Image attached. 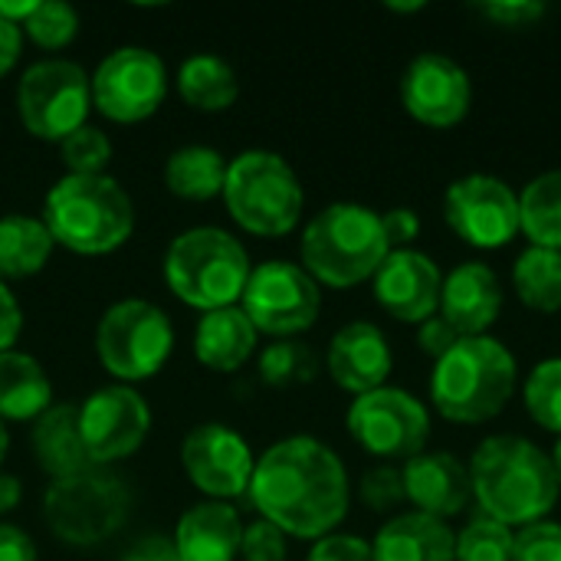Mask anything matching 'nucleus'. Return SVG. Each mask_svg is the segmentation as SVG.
Wrapping results in <instances>:
<instances>
[{
  "label": "nucleus",
  "mask_w": 561,
  "mask_h": 561,
  "mask_svg": "<svg viewBox=\"0 0 561 561\" xmlns=\"http://www.w3.org/2000/svg\"><path fill=\"white\" fill-rule=\"evenodd\" d=\"M247 496L260 519L293 539L316 542L335 533L348 516L352 486L342 457L329 444L296 434L276 440L256 460Z\"/></svg>",
  "instance_id": "obj_1"
},
{
  "label": "nucleus",
  "mask_w": 561,
  "mask_h": 561,
  "mask_svg": "<svg viewBox=\"0 0 561 561\" xmlns=\"http://www.w3.org/2000/svg\"><path fill=\"white\" fill-rule=\"evenodd\" d=\"M473 500L483 516L503 526H533L549 519L561 490L552 457L519 434H493L470 457Z\"/></svg>",
  "instance_id": "obj_2"
},
{
  "label": "nucleus",
  "mask_w": 561,
  "mask_h": 561,
  "mask_svg": "<svg viewBox=\"0 0 561 561\" xmlns=\"http://www.w3.org/2000/svg\"><path fill=\"white\" fill-rule=\"evenodd\" d=\"M519 381L516 355L493 335L460 339L431 371L434 411L450 424H486L506 411Z\"/></svg>",
  "instance_id": "obj_3"
},
{
  "label": "nucleus",
  "mask_w": 561,
  "mask_h": 561,
  "mask_svg": "<svg viewBox=\"0 0 561 561\" xmlns=\"http://www.w3.org/2000/svg\"><path fill=\"white\" fill-rule=\"evenodd\" d=\"M299 253L302 270L319 286L352 289L378 273L391 243L378 210L355 201H335L306 224Z\"/></svg>",
  "instance_id": "obj_4"
},
{
  "label": "nucleus",
  "mask_w": 561,
  "mask_h": 561,
  "mask_svg": "<svg viewBox=\"0 0 561 561\" xmlns=\"http://www.w3.org/2000/svg\"><path fill=\"white\" fill-rule=\"evenodd\" d=\"M43 224L53 243L72 253L99 256L118 250L135 230V204L108 174H66L43 204Z\"/></svg>",
  "instance_id": "obj_5"
},
{
  "label": "nucleus",
  "mask_w": 561,
  "mask_h": 561,
  "mask_svg": "<svg viewBox=\"0 0 561 561\" xmlns=\"http://www.w3.org/2000/svg\"><path fill=\"white\" fill-rule=\"evenodd\" d=\"M250 273L247 247L220 227H191L178 233L164 253L171 293L201 312L240 306Z\"/></svg>",
  "instance_id": "obj_6"
},
{
  "label": "nucleus",
  "mask_w": 561,
  "mask_h": 561,
  "mask_svg": "<svg viewBox=\"0 0 561 561\" xmlns=\"http://www.w3.org/2000/svg\"><path fill=\"white\" fill-rule=\"evenodd\" d=\"M224 204L247 233L283 237L299 224L306 191L283 154L266 148H247L227 164Z\"/></svg>",
  "instance_id": "obj_7"
},
{
  "label": "nucleus",
  "mask_w": 561,
  "mask_h": 561,
  "mask_svg": "<svg viewBox=\"0 0 561 561\" xmlns=\"http://www.w3.org/2000/svg\"><path fill=\"white\" fill-rule=\"evenodd\" d=\"M131 513L128 486L105 467H89L76 477L53 480L43 496V516L66 546H99L112 539Z\"/></svg>",
  "instance_id": "obj_8"
},
{
  "label": "nucleus",
  "mask_w": 561,
  "mask_h": 561,
  "mask_svg": "<svg viewBox=\"0 0 561 561\" xmlns=\"http://www.w3.org/2000/svg\"><path fill=\"white\" fill-rule=\"evenodd\" d=\"M174 348L168 312L148 299H122L108 306L95 325V355L118 381H145L164 368Z\"/></svg>",
  "instance_id": "obj_9"
},
{
  "label": "nucleus",
  "mask_w": 561,
  "mask_h": 561,
  "mask_svg": "<svg viewBox=\"0 0 561 561\" xmlns=\"http://www.w3.org/2000/svg\"><path fill=\"white\" fill-rule=\"evenodd\" d=\"M92 82L72 59H39L16 82V112L26 131L46 141H62L85 125Z\"/></svg>",
  "instance_id": "obj_10"
},
{
  "label": "nucleus",
  "mask_w": 561,
  "mask_h": 561,
  "mask_svg": "<svg viewBox=\"0 0 561 561\" xmlns=\"http://www.w3.org/2000/svg\"><path fill=\"white\" fill-rule=\"evenodd\" d=\"M348 434L378 460H411L427 450L431 411L404 388H378L358 394L348 408Z\"/></svg>",
  "instance_id": "obj_11"
},
{
  "label": "nucleus",
  "mask_w": 561,
  "mask_h": 561,
  "mask_svg": "<svg viewBox=\"0 0 561 561\" xmlns=\"http://www.w3.org/2000/svg\"><path fill=\"white\" fill-rule=\"evenodd\" d=\"M240 309L247 312L256 332L289 339L316 325L322 309V289L299 263L270 260L253 266L240 296Z\"/></svg>",
  "instance_id": "obj_12"
},
{
  "label": "nucleus",
  "mask_w": 561,
  "mask_h": 561,
  "mask_svg": "<svg viewBox=\"0 0 561 561\" xmlns=\"http://www.w3.org/2000/svg\"><path fill=\"white\" fill-rule=\"evenodd\" d=\"M444 220L467 247L503 250L519 233V194L496 174H463L444 194Z\"/></svg>",
  "instance_id": "obj_13"
},
{
  "label": "nucleus",
  "mask_w": 561,
  "mask_h": 561,
  "mask_svg": "<svg viewBox=\"0 0 561 561\" xmlns=\"http://www.w3.org/2000/svg\"><path fill=\"white\" fill-rule=\"evenodd\" d=\"M92 82V105L112 122H141L158 112L168 92V69L158 53L145 46H118L108 53Z\"/></svg>",
  "instance_id": "obj_14"
},
{
  "label": "nucleus",
  "mask_w": 561,
  "mask_h": 561,
  "mask_svg": "<svg viewBox=\"0 0 561 561\" xmlns=\"http://www.w3.org/2000/svg\"><path fill=\"white\" fill-rule=\"evenodd\" d=\"M151 431L148 401L131 385L92 391L79 408V434L95 467L131 457Z\"/></svg>",
  "instance_id": "obj_15"
},
{
  "label": "nucleus",
  "mask_w": 561,
  "mask_h": 561,
  "mask_svg": "<svg viewBox=\"0 0 561 561\" xmlns=\"http://www.w3.org/2000/svg\"><path fill=\"white\" fill-rule=\"evenodd\" d=\"M401 105L427 128H454L470 115V72L447 53H417L401 72Z\"/></svg>",
  "instance_id": "obj_16"
},
{
  "label": "nucleus",
  "mask_w": 561,
  "mask_h": 561,
  "mask_svg": "<svg viewBox=\"0 0 561 561\" xmlns=\"http://www.w3.org/2000/svg\"><path fill=\"white\" fill-rule=\"evenodd\" d=\"M181 463L191 483L220 503L243 496L256 470V457L243 440V434H237L220 421H204L184 437Z\"/></svg>",
  "instance_id": "obj_17"
},
{
  "label": "nucleus",
  "mask_w": 561,
  "mask_h": 561,
  "mask_svg": "<svg viewBox=\"0 0 561 561\" xmlns=\"http://www.w3.org/2000/svg\"><path fill=\"white\" fill-rule=\"evenodd\" d=\"M444 273L421 250H391L371 276L375 302L398 322L421 325L440 309Z\"/></svg>",
  "instance_id": "obj_18"
},
{
  "label": "nucleus",
  "mask_w": 561,
  "mask_h": 561,
  "mask_svg": "<svg viewBox=\"0 0 561 561\" xmlns=\"http://www.w3.org/2000/svg\"><path fill=\"white\" fill-rule=\"evenodd\" d=\"M401 477H404V500L414 506V513L447 523L473 503L470 467L447 450H424L411 457L401 467Z\"/></svg>",
  "instance_id": "obj_19"
},
{
  "label": "nucleus",
  "mask_w": 561,
  "mask_h": 561,
  "mask_svg": "<svg viewBox=\"0 0 561 561\" xmlns=\"http://www.w3.org/2000/svg\"><path fill=\"white\" fill-rule=\"evenodd\" d=\"M460 339H477L493 329L503 312V283L493 266L467 260L444 276L440 309H437Z\"/></svg>",
  "instance_id": "obj_20"
},
{
  "label": "nucleus",
  "mask_w": 561,
  "mask_h": 561,
  "mask_svg": "<svg viewBox=\"0 0 561 561\" xmlns=\"http://www.w3.org/2000/svg\"><path fill=\"white\" fill-rule=\"evenodd\" d=\"M394 355L375 322H348L329 342V375L348 394H368L388 385Z\"/></svg>",
  "instance_id": "obj_21"
},
{
  "label": "nucleus",
  "mask_w": 561,
  "mask_h": 561,
  "mask_svg": "<svg viewBox=\"0 0 561 561\" xmlns=\"http://www.w3.org/2000/svg\"><path fill=\"white\" fill-rule=\"evenodd\" d=\"M240 513L220 500H204L184 510L171 536L181 561H233L240 552Z\"/></svg>",
  "instance_id": "obj_22"
},
{
  "label": "nucleus",
  "mask_w": 561,
  "mask_h": 561,
  "mask_svg": "<svg viewBox=\"0 0 561 561\" xmlns=\"http://www.w3.org/2000/svg\"><path fill=\"white\" fill-rule=\"evenodd\" d=\"M454 552L457 533L450 523L414 510L388 519L371 542L375 561H454Z\"/></svg>",
  "instance_id": "obj_23"
},
{
  "label": "nucleus",
  "mask_w": 561,
  "mask_h": 561,
  "mask_svg": "<svg viewBox=\"0 0 561 561\" xmlns=\"http://www.w3.org/2000/svg\"><path fill=\"white\" fill-rule=\"evenodd\" d=\"M260 332L240 306L210 309L194 329V355L210 371H237L256 352Z\"/></svg>",
  "instance_id": "obj_24"
},
{
  "label": "nucleus",
  "mask_w": 561,
  "mask_h": 561,
  "mask_svg": "<svg viewBox=\"0 0 561 561\" xmlns=\"http://www.w3.org/2000/svg\"><path fill=\"white\" fill-rule=\"evenodd\" d=\"M33 454L53 480H66L95 467L79 434V408L72 404L46 408L33 421Z\"/></svg>",
  "instance_id": "obj_25"
},
{
  "label": "nucleus",
  "mask_w": 561,
  "mask_h": 561,
  "mask_svg": "<svg viewBox=\"0 0 561 561\" xmlns=\"http://www.w3.org/2000/svg\"><path fill=\"white\" fill-rule=\"evenodd\" d=\"M53 408V381L26 352H0V421H36Z\"/></svg>",
  "instance_id": "obj_26"
},
{
  "label": "nucleus",
  "mask_w": 561,
  "mask_h": 561,
  "mask_svg": "<svg viewBox=\"0 0 561 561\" xmlns=\"http://www.w3.org/2000/svg\"><path fill=\"white\" fill-rule=\"evenodd\" d=\"M178 92L201 112H224L240 95L237 69L217 53H194L178 69Z\"/></svg>",
  "instance_id": "obj_27"
},
{
  "label": "nucleus",
  "mask_w": 561,
  "mask_h": 561,
  "mask_svg": "<svg viewBox=\"0 0 561 561\" xmlns=\"http://www.w3.org/2000/svg\"><path fill=\"white\" fill-rule=\"evenodd\" d=\"M227 164L230 161H224V154L210 145H184L168 154L164 184L184 201H210L224 194Z\"/></svg>",
  "instance_id": "obj_28"
},
{
  "label": "nucleus",
  "mask_w": 561,
  "mask_h": 561,
  "mask_svg": "<svg viewBox=\"0 0 561 561\" xmlns=\"http://www.w3.org/2000/svg\"><path fill=\"white\" fill-rule=\"evenodd\" d=\"M53 253V233L39 217L7 214L0 217V279H23L46 266Z\"/></svg>",
  "instance_id": "obj_29"
},
{
  "label": "nucleus",
  "mask_w": 561,
  "mask_h": 561,
  "mask_svg": "<svg viewBox=\"0 0 561 561\" xmlns=\"http://www.w3.org/2000/svg\"><path fill=\"white\" fill-rule=\"evenodd\" d=\"M519 233L529 247L561 253V168L542 171L519 191Z\"/></svg>",
  "instance_id": "obj_30"
},
{
  "label": "nucleus",
  "mask_w": 561,
  "mask_h": 561,
  "mask_svg": "<svg viewBox=\"0 0 561 561\" xmlns=\"http://www.w3.org/2000/svg\"><path fill=\"white\" fill-rule=\"evenodd\" d=\"M513 289L533 312H561V253L546 247H526L513 266Z\"/></svg>",
  "instance_id": "obj_31"
},
{
  "label": "nucleus",
  "mask_w": 561,
  "mask_h": 561,
  "mask_svg": "<svg viewBox=\"0 0 561 561\" xmlns=\"http://www.w3.org/2000/svg\"><path fill=\"white\" fill-rule=\"evenodd\" d=\"M523 401H526L529 417L542 431L561 437V355L539 362L529 371L526 388H523Z\"/></svg>",
  "instance_id": "obj_32"
},
{
  "label": "nucleus",
  "mask_w": 561,
  "mask_h": 561,
  "mask_svg": "<svg viewBox=\"0 0 561 561\" xmlns=\"http://www.w3.org/2000/svg\"><path fill=\"white\" fill-rule=\"evenodd\" d=\"M516 533L490 516H477L457 533L454 561H513Z\"/></svg>",
  "instance_id": "obj_33"
},
{
  "label": "nucleus",
  "mask_w": 561,
  "mask_h": 561,
  "mask_svg": "<svg viewBox=\"0 0 561 561\" xmlns=\"http://www.w3.org/2000/svg\"><path fill=\"white\" fill-rule=\"evenodd\" d=\"M30 39L43 49H62L79 33V13L66 0H39L30 20L23 23Z\"/></svg>",
  "instance_id": "obj_34"
},
{
  "label": "nucleus",
  "mask_w": 561,
  "mask_h": 561,
  "mask_svg": "<svg viewBox=\"0 0 561 561\" xmlns=\"http://www.w3.org/2000/svg\"><path fill=\"white\" fill-rule=\"evenodd\" d=\"M59 154L66 174H105V164L112 161V141L102 128L85 122L59 141Z\"/></svg>",
  "instance_id": "obj_35"
},
{
  "label": "nucleus",
  "mask_w": 561,
  "mask_h": 561,
  "mask_svg": "<svg viewBox=\"0 0 561 561\" xmlns=\"http://www.w3.org/2000/svg\"><path fill=\"white\" fill-rule=\"evenodd\" d=\"M260 375L276 388L309 381L316 375V355L302 342H276L263 352Z\"/></svg>",
  "instance_id": "obj_36"
},
{
  "label": "nucleus",
  "mask_w": 561,
  "mask_h": 561,
  "mask_svg": "<svg viewBox=\"0 0 561 561\" xmlns=\"http://www.w3.org/2000/svg\"><path fill=\"white\" fill-rule=\"evenodd\" d=\"M358 500L371 513H394L404 503V477L394 463H378L365 470L358 483Z\"/></svg>",
  "instance_id": "obj_37"
},
{
  "label": "nucleus",
  "mask_w": 561,
  "mask_h": 561,
  "mask_svg": "<svg viewBox=\"0 0 561 561\" xmlns=\"http://www.w3.org/2000/svg\"><path fill=\"white\" fill-rule=\"evenodd\" d=\"M513 561H561V523L542 519L516 529Z\"/></svg>",
  "instance_id": "obj_38"
},
{
  "label": "nucleus",
  "mask_w": 561,
  "mask_h": 561,
  "mask_svg": "<svg viewBox=\"0 0 561 561\" xmlns=\"http://www.w3.org/2000/svg\"><path fill=\"white\" fill-rule=\"evenodd\" d=\"M240 556L247 561H286V533L266 519L243 526Z\"/></svg>",
  "instance_id": "obj_39"
},
{
  "label": "nucleus",
  "mask_w": 561,
  "mask_h": 561,
  "mask_svg": "<svg viewBox=\"0 0 561 561\" xmlns=\"http://www.w3.org/2000/svg\"><path fill=\"white\" fill-rule=\"evenodd\" d=\"M477 10L496 23V26H506V30H526L533 23H539L546 16V3L539 0H483L477 3Z\"/></svg>",
  "instance_id": "obj_40"
},
{
  "label": "nucleus",
  "mask_w": 561,
  "mask_h": 561,
  "mask_svg": "<svg viewBox=\"0 0 561 561\" xmlns=\"http://www.w3.org/2000/svg\"><path fill=\"white\" fill-rule=\"evenodd\" d=\"M306 561H375L371 559V542L348 536V533H329L312 542Z\"/></svg>",
  "instance_id": "obj_41"
},
{
  "label": "nucleus",
  "mask_w": 561,
  "mask_h": 561,
  "mask_svg": "<svg viewBox=\"0 0 561 561\" xmlns=\"http://www.w3.org/2000/svg\"><path fill=\"white\" fill-rule=\"evenodd\" d=\"M457 342H460L457 329H454L440 312L417 325V348H421L427 358H434V362H440V358H444Z\"/></svg>",
  "instance_id": "obj_42"
},
{
  "label": "nucleus",
  "mask_w": 561,
  "mask_h": 561,
  "mask_svg": "<svg viewBox=\"0 0 561 561\" xmlns=\"http://www.w3.org/2000/svg\"><path fill=\"white\" fill-rule=\"evenodd\" d=\"M381 224H385L391 250H411V243L421 237V217L414 207H391L381 214Z\"/></svg>",
  "instance_id": "obj_43"
},
{
  "label": "nucleus",
  "mask_w": 561,
  "mask_h": 561,
  "mask_svg": "<svg viewBox=\"0 0 561 561\" xmlns=\"http://www.w3.org/2000/svg\"><path fill=\"white\" fill-rule=\"evenodd\" d=\"M20 329H23L20 302H16V296L7 289V283L0 279V352H10V348H13V342L20 339Z\"/></svg>",
  "instance_id": "obj_44"
},
{
  "label": "nucleus",
  "mask_w": 561,
  "mask_h": 561,
  "mask_svg": "<svg viewBox=\"0 0 561 561\" xmlns=\"http://www.w3.org/2000/svg\"><path fill=\"white\" fill-rule=\"evenodd\" d=\"M0 561H36L33 539L16 526H0Z\"/></svg>",
  "instance_id": "obj_45"
},
{
  "label": "nucleus",
  "mask_w": 561,
  "mask_h": 561,
  "mask_svg": "<svg viewBox=\"0 0 561 561\" xmlns=\"http://www.w3.org/2000/svg\"><path fill=\"white\" fill-rule=\"evenodd\" d=\"M122 561H181L178 556V549H174V542L171 539H164V536H148V539H141V542H135Z\"/></svg>",
  "instance_id": "obj_46"
},
{
  "label": "nucleus",
  "mask_w": 561,
  "mask_h": 561,
  "mask_svg": "<svg viewBox=\"0 0 561 561\" xmlns=\"http://www.w3.org/2000/svg\"><path fill=\"white\" fill-rule=\"evenodd\" d=\"M20 46H23V30L16 23L0 20V76H7L16 66Z\"/></svg>",
  "instance_id": "obj_47"
},
{
  "label": "nucleus",
  "mask_w": 561,
  "mask_h": 561,
  "mask_svg": "<svg viewBox=\"0 0 561 561\" xmlns=\"http://www.w3.org/2000/svg\"><path fill=\"white\" fill-rule=\"evenodd\" d=\"M39 0H0V20L16 23L23 30V23L30 20V13L36 10Z\"/></svg>",
  "instance_id": "obj_48"
},
{
  "label": "nucleus",
  "mask_w": 561,
  "mask_h": 561,
  "mask_svg": "<svg viewBox=\"0 0 561 561\" xmlns=\"http://www.w3.org/2000/svg\"><path fill=\"white\" fill-rule=\"evenodd\" d=\"M20 493H23L20 480H16V477H10V473H0V516H3V513H10V510L20 503Z\"/></svg>",
  "instance_id": "obj_49"
},
{
  "label": "nucleus",
  "mask_w": 561,
  "mask_h": 561,
  "mask_svg": "<svg viewBox=\"0 0 561 561\" xmlns=\"http://www.w3.org/2000/svg\"><path fill=\"white\" fill-rule=\"evenodd\" d=\"M385 7H388V10H394V13H417V10H427V3H424V0H411V3H398V0H388Z\"/></svg>",
  "instance_id": "obj_50"
},
{
  "label": "nucleus",
  "mask_w": 561,
  "mask_h": 561,
  "mask_svg": "<svg viewBox=\"0 0 561 561\" xmlns=\"http://www.w3.org/2000/svg\"><path fill=\"white\" fill-rule=\"evenodd\" d=\"M549 457H552V467H556V480H559V490H561V437L556 440V450H552Z\"/></svg>",
  "instance_id": "obj_51"
},
{
  "label": "nucleus",
  "mask_w": 561,
  "mask_h": 561,
  "mask_svg": "<svg viewBox=\"0 0 561 561\" xmlns=\"http://www.w3.org/2000/svg\"><path fill=\"white\" fill-rule=\"evenodd\" d=\"M7 447H10V434H7V427H3V421H0V463H3V457H7Z\"/></svg>",
  "instance_id": "obj_52"
}]
</instances>
